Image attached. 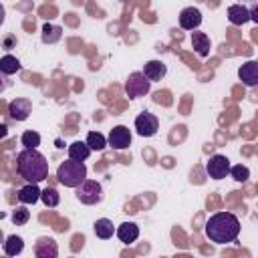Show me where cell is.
Masks as SVG:
<instances>
[{"instance_id": "6da1fadb", "label": "cell", "mask_w": 258, "mask_h": 258, "mask_svg": "<svg viewBox=\"0 0 258 258\" xmlns=\"http://www.w3.org/2000/svg\"><path fill=\"white\" fill-rule=\"evenodd\" d=\"M204 232L214 244H230L240 234V220L230 212H218L210 216L204 226Z\"/></svg>"}, {"instance_id": "7a4b0ae2", "label": "cell", "mask_w": 258, "mask_h": 258, "mask_svg": "<svg viewBox=\"0 0 258 258\" xmlns=\"http://www.w3.org/2000/svg\"><path fill=\"white\" fill-rule=\"evenodd\" d=\"M16 169L28 183H38L48 175V161L36 147H24L16 155Z\"/></svg>"}, {"instance_id": "3957f363", "label": "cell", "mask_w": 258, "mask_h": 258, "mask_svg": "<svg viewBox=\"0 0 258 258\" xmlns=\"http://www.w3.org/2000/svg\"><path fill=\"white\" fill-rule=\"evenodd\" d=\"M56 177L64 187H77L83 179H87V165L85 161L67 159L56 167Z\"/></svg>"}, {"instance_id": "277c9868", "label": "cell", "mask_w": 258, "mask_h": 258, "mask_svg": "<svg viewBox=\"0 0 258 258\" xmlns=\"http://www.w3.org/2000/svg\"><path fill=\"white\" fill-rule=\"evenodd\" d=\"M75 189H77V200L81 204L93 206L103 200V187L97 179H83Z\"/></svg>"}, {"instance_id": "5b68a950", "label": "cell", "mask_w": 258, "mask_h": 258, "mask_svg": "<svg viewBox=\"0 0 258 258\" xmlns=\"http://www.w3.org/2000/svg\"><path fill=\"white\" fill-rule=\"evenodd\" d=\"M149 89H151V81L143 73H131L129 79L125 81V93L129 99L143 97L149 93Z\"/></svg>"}, {"instance_id": "8992f818", "label": "cell", "mask_w": 258, "mask_h": 258, "mask_svg": "<svg viewBox=\"0 0 258 258\" xmlns=\"http://www.w3.org/2000/svg\"><path fill=\"white\" fill-rule=\"evenodd\" d=\"M157 129H159V119L153 113L143 111V113H139L135 117V131H137V135H141V137H153L157 133Z\"/></svg>"}, {"instance_id": "52a82bcc", "label": "cell", "mask_w": 258, "mask_h": 258, "mask_svg": "<svg viewBox=\"0 0 258 258\" xmlns=\"http://www.w3.org/2000/svg\"><path fill=\"white\" fill-rule=\"evenodd\" d=\"M206 171L212 179H224L230 175V159L226 155H212L206 163Z\"/></svg>"}, {"instance_id": "ba28073f", "label": "cell", "mask_w": 258, "mask_h": 258, "mask_svg": "<svg viewBox=\"0 0 258 258\" xmlns=\"http://www.w3.org/2000/svg\"><path fill=\"white\" fill-rule=\"evenodd\" d=\"M107 145H111L113 149H127L131 145V131H129V127H125V125L113 127L111 133H109Z\"/></svg>"}, {"instance_id": "9c48e42d", "label": "cell", "mask_w": 258, "mask_h": 258, "mask_svg": "<svg viewBox=\"0 0 258 258\" xmlns=\"http://www.w3.org/2000/svg\"><path fill=\"white\" fill-rule=\"evenodd\" d=\"M8 113H10V117H12L14 121H24V119H28V115L32 113V103H30L28 99H24V97H16L14 101H10Z\"/></svg>"}, {"instance_id": "30bf717a", "label": "cell", "mask_w": 258, "mask_h": 258, "mask_svg": "<svg viewBox=\"0 0 258 258\" xmlns=\"http://www.w3.org/2000/svg\"><path fill=\"white\" fill-rule=\"evenodd\" d=\"M202 24V12L194 6H187L179 12V26L183 30H196Z\"/></svg>"}, {"instance_id": "8fae6325", "label": "cell", "mask_w": 258, "mask_h": 258, "mask_svg": "<svg viewBox=\"0 0 258 258\" xmlns=\"http://www.w3.org/2000/svg\"><path fill=\"white\" fill-rule=\"evenodd\" d=\"M238 77L246 87H256L258 85V62L248 60L238 69Z\"/></svg>"}, {"instance_id": "7c38bea8", "label": "cell", "mask_w": 258, "mask_h": 258, "mask_svg": "<svg viewBox=\"0 0 258 258\" xmlns=\"http://www.w3.org/2000/svg\"><path fill=\"white\" fill-rule=\"evenodd\" d=\"M115 234L123 244H133L139 238V226L135 222H123L115 228Z\"/></svg>"}, {"instance_id": "4fadbf2b", "label": "cell", "mask_w": 258, "mask_h": 258, "mask_svg": "<svg viewBox=\"0 0 258 258\" xmlns=\"http://www.w3.org/2000/svg\"><path fill=\"white\" fill-rule=\"evenodd\" d=\"M34 254L38 258H56L58 256V246L52 238H38L34 244Z\"/></svg>"}, {"instance_id": "5bb4252c", "label": "cell", "mask_w": 258, "mask_h": 258, "mask_svg": "<svg viewBox=\"0 0 258 258\" xmlns=\"http://www.w3.org/2000/svg\"><path fill=\"white\" fill-rule=\"evenodd\" d=\"M141 73H143V75H145V77H147V79L153 83V81H161V79L165 77L167 67H165L161 60H147Z\"/></svg>"}, {"instance_id": "9a60e30c", "label": "cell", "mask_w": 258, "mask_h": 258, "mask_svg": "<svg viewBox=\"0 0 258 258\" xmlns=\"http://www.w3.org/2000/svg\"><path fill=\"white\" fill-rule=\"evenodd\" d=\"M228 20L232 24H236V26H242V24H246L250 20V10L246 6H242V4H232L228 8Z\"/></svg>"}, {"instance_id": "2e32d148", "label": "cell", "mask_w": 258, "mask_h": 258, "mask_svg": "<svg viewBox=\"0 0 258 258\" xmlns=\"http://www.w3.org/2000/svg\"><path fill=\"white\" fill-rule=\"evenodd\" d=\"M191 46L198 52V56L206 58L210 54V36L206 32H191Z\"/></svg>"}, {"instance_id": "e0dca14e", "label": "cell", "mask_w": 258, "mask_h": 258, "mask_svg": "<svg viewBox=\"0 0 258 258\" xmlns=\"http://www.w3.org/2000/svg\"><path fill=\"white\" fill-rule=\"evenodd\" d=\"M40 200V189L36 183H26L24 187H20L18 191V202L22 204H36Z\"/></svg>"}, {"instance_id": "ac0fdd59", "label": "cell", "mask_w": 258, "mask_h": 258, "mask_svg": "<svg viewBox=\"0 0 258 258\" xmlns=\"http://www.w3.org/2000/svg\"><path fill=\"white\" fill-rule=\"evenodd\" d=\"M93 230H95L97 238H101V240H109L115 234V226H113V222L109 218H99L93 224Z\"/></svg>"}, {"instance_id": "d6986e66", "label": "cell", "mask_w": 258, "mask_h": 258, "mask_svg": "<svg viewBox=\"0 0 258 258\" xmlns=\"http://www.w3.org/2000/svg\"><path fill=\"white\" fill-rule=\"evenodd\" d=\"M91 155V149L85 141H73L69 145V157L75 159V161H85L87 157Z\"/></svg>"}, {"instance_id": "ffe728a7", "label": "cell", "mask_w": 258, "mask_h": 258, "mask_svg": "<svg viewBox=\"0 0 258 258\" xmlns=\"http://www.w3.org/2000/svg\"><path fill=\"white\" fill-rule=\"evenodd\" d=\"M62 36V28L56 26V24H50V22H44L42 24V42H48V44H54L58 42Z\"/></svg>"}, {"instance_id": "44dd1931", "label": "cell", "mask_w": 258, "mask_h": 258, "mask_svg": "<svg viewBox=\"0 0 258 258\" xmlns=\"http://www.w3.org/2000/svg\"><path fill=\"white\" fill-rule=\"evenodd\" d=\"M20 69H22V64H20V60H18L16 56L4 54V56L0 58V73H2V75H14V73H18Z\"/></svg>"}, {"instance_id": "7402d4cb", "label": "cell", "mask_w": 258, "mask_h": 258, "mask_svg": "<svg viewBox=\"0 0 258 258\" xmlns=\"http://www.w3.org/2000/svg\"><path fill=\"white\" fill-rule=\"evenodd\" d=\"M22 250H24V240H22L20 236L12 234V236H8V238L4 240V252H6L8 256H16V254H20Z\"/></svg>"}, {"instance_id": "603a6c76", "label": "cell", "mask_w": 258, "mask_h": 258, "mask_svg": "<svg viewBox=\"0 0 258 258\" xmlns=\"http://www.w3.org/2000/svg\"><path fill=\"white\" fill-rule=\"evenodd\" d=\"M85 143L89 145L91 151H103V149L107 147V139H105V135L99 133V131H91V133L87 135V141H85Z\"/></svg>"}, {"instance_id": "cb8c5ba5", "label": "cell", "mask_w": 258, "mask_h": 258, "mask_svg": "<svg viewBox=\"0 0 258 258\" xmlns=\"http://www.w3.org/2000/svg\"><path fill=\"white\" fill-rule=\"evenodd\" d=\"M40 200H42V204L46 208H56L58 202H60V196H58V191L54 187H46V189L40 191Z\"/></svg>"}, {"instance_id": "d4e9b609", "label": "cell", "mask_w": 258, "mask_h": 258, "mask_svg": "<svg viewBox=\"0 0 258 258\" xmlns=\"http://www.w3.org/2000/svg\"><path fill=\"white\" fill-rule=\"evenodd\" d=\"M230 175H232L236 181H246V179L250 177V169H248L246 165H242V163L230 165Z\"/></svg>"}, {"instance_id": "484cf974", "label": "cell", "mask_w": 258, "mask_h": 258, "mask_svg": "<svg viewBox=\"0 0 258 258\" xmlns=\"http://www.w3.org/2000/svg\"><path fill=\"white\" fill-rule=\"evenodd\" d=\"M20 141H22L24 147H38V145H40V135L30 129V131H24V133H22Z\"/></svg>"}, {"instance_id": "4316f807", "label": "cell", "mask_w": 258, "mask_h": 258, "mask_svg": "<svg viewBox=\"0 0 258 258\" xmlns=\"http://www.w3.org/2000/svg\"><path fill=\"white\" fill-rule=\"evenodd\" d=\"M28 220H30V212H28L26 208H16V210L12 212V222H14L16 226H24Z\"/></svg>"}, {"instance_id": "83f0119b", "label": "cell", "mask_w": 258, "mask_h": 258, "mask_svg": "<svg viewBox=\"0 0 258 258\" xmlns=\"http://www.w3.org/2000/svg\"><path fill=\"white\" fill-rule=\"evenodd\" d=\"M6 133H8V127H6L4 123H0V139H2V137H6Z\"/></svg>"}, {"instance_id": "f1b7e54d", "label": "cell", "mask_w": 258, "mask_h": 258, "mask_svg": "<svg viewBox=\"0 0 258 258\" xmlns=\"http://www.w3.org/2000/svg\"><path fill=\"white\" fill-rule=\"evenodd\" d=\"M4 16H6V12H4V6L0 4V24L4 22Z\"/></svg>"}, {"instance_id": "f546056e", "label": "cell", "mask_w": 258, "mask_h": 258, "mask_svg": "<svg viewBox=\"0 0 258 258\" xmlns=\"http://www.w3.org/2000/svg\"><path fill=\"white\" fill-rule=\"evenodd\" d=\"M4 87H6V83H4V77H2V73H0V93L4 91Z\"/></svg>"}, {"instance_id": "4dcf8cb0", "label": "cell", "mask_w": 258, "mask_h": 258, "mask_svg": "<svg viewBox=\"0 0 258 258\" xmlns=\"http://www.w3.org/2000/svg\"><path fill=\"white\" fill-rule=\"evenodd\" d=\"M0 242H2V232H0Z\"/></svg>"}]
</instances>
